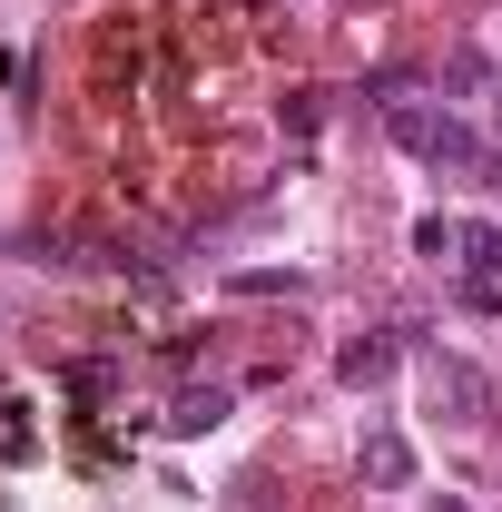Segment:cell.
<instances>
[{
	"label": "cell",
	"mask_w": 502,
	"mask_h": 512,
	"mask_svg": "<svg viewBox=\"0 0 502 512\" xmlns=\"http://www.w3.org/2000/svg\"><path fill=\"white\" fill-rule=\"evenodd\" d=\"M384 128H394V148H414V158H434V168H463V178H502V158L473 138V128L453 119V109H424V99H384Z\"/></svg>",
	"instance_id": "6da1fadb"
},
{
	"label": "cell",
	"mask_w": 502,
	"mask_h": 512,
	"mask_svg": "<svg viewBox=\"0 0 502 512\" xmlns=\"http://www.w3.org/2000/svg\"><path fill=\"white\" fill-rule=\"evenodd\" d=\"M453 266H463V296L483 316H502V227H463L453 237Z\"/></svg>",
	"instance_id": "7a4b0ae2"
},
{
	"label": "cell",
	"mask_w": 502,
	"mask_h": 512,
	"mask_svg": "<svg viewBox=\"0 0 502 512\" xmlns=\"http://www.w3.org/2000/svg\"><path fill=\"white\" fill-rule=\"evenodd\" d=\"M424 404H434L443 424H483V375H473L463 355H434V365H424Z\"/></svg>",
	"instance_id": "3957f363"
},
{
	"label": "cell",
	"mask_w": 502,
	"mask_h": 512,
	"mask_svg": "<svg viewBox=\"0 0 502 512\" xmlns=\"http://www.w3.org/2000/svg\"><path fill=\"white\" fill-rule=\"evenodd\" d=\"M365 483H375V493H404V483H414V444H404V434H365Z\"/></svg>",
	"instance_id": "277c9868"
},
{
	"label": "cell",
	"mask_w": 502,
	"mask_h": 512,
	"mask_svg": "<svg viewBox=\"0 0 502 512\" xmlns=\"http://www.w3.org/2000/svg\"><path fill=\"white\" fill-rule=\"evenodd\" d=\"M335 375H345V384L394 375V335H345V345H335Z\"/></svg>",
	"instance_id": "5b68a950"
},
{
	"label": "cell",
	"mask_w": 502,
	"mask_h": 512,
	"mask_svg": "<svg viewBox=\"0 0 502 512\" xmlns=\"http://www.w3.org/2000/svg\"><path fill=\"white\" fill-rule=\"evenodd\" d=\"M207 424H227V394H217V384H207V394H178L168 434H207Z\"/></svg>",
	"instance_id": "8992f818"
},
{
	"label": "cell",
	"mask_w": 502,
	"mask_h": 512,
	"mask_svg": "<svg viewBox=\"0 0 502 512\" xmlns=\"http://www.w3.org/2000/svg\"><path fill=\"white\" fill-rule=\"evenodd\" d=\"M453 237H463V227H443V217H424V227H414V256H434V266H443V256H453Z\"/></svg>",
	"instance_id": "52a82bcc"
},
{
	"label": "cell",
	"mask_w": 502,
	"mask_h": 512,
	"mask_svg": "<svg viewBox=\"0 0 502 512\" xmlns=\"http://www.w3.org/2000/svg\"><path fill=\"white\" fill-rule=\"evenodd\" d=\"M0 453H30V424H20V394H0Z\"/></svg>",
	"instance_id": "ba28073f"
},
{
	"label": "cell",
	"mask_w": 502,
	"mask_h": 512,
	"mask_svg": "<svg viewBox=\"0 0 502 512\" xmlns=\"http://www.w3.org/2000/svg\"><path fill=\"white\" fill-rule=\"evenodd\" d=\"M227 512H266V473H247V483H237V503Z\"/></svg>",
	"instance_id": "9c48e42d"
},
{
	"label": "cell",
	"mask_w": 502,
	"mask_h": 512,
	"mask_svg": "<svg viewBox=\"0 0 502 512\" xmlns=\"http://www.w3.org/2000/svg\"><path fill=\"white\" fill-rule=\"evenodd\" d=\"M434 512H463V503H453V493H434Z\"/></svg>",
	"instance_id": "30bf717a"
}]
</instances>
